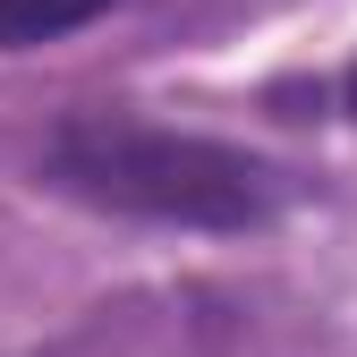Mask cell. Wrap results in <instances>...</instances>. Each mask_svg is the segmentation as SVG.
<instances>
[{"label":"cell","mask_w":357,"mask_h":357,"mask_svg":"<svg viewBox=\"0 0 357 357\" xmlns=\"http://www.w3.org/2000/svg\"><path fill=\"white\" fill-rule=\"evenodd\" d=\"M43 178L60 196L128 213V221H170V230H264L281 213V170L255 162L247 145L196 137V128H153L128 111H77L43 145Z\"/></svg>","instance_id":"cell-1"},{"label":"cell","mask_w":357,"mask_h":357,"mask_svg":"<svg viewBox=\"0 0 357 357\" xmlns=\"http://www.w3.org/2000/svg\"><path fill=\"white\" fill-rule=\"evenodd\" d=\"M111 17V0H0V52H43L60 34H85Z\"/></svg>","instance_id":"cell-2"},{"label":"cell","mask_w":357,"mask_h":357,"mask_svg":"<svg viewBox=\"0 0 357 357\" xmlns=\"http://www.w3.org/2000/svg\"><path fill=\"white\" fill-rule=\"evenodd\" d=\"M340 102H349V111H357V60H349V77H340Z\"/></svg>","instance_id":"cell-3"}]
</instances>
